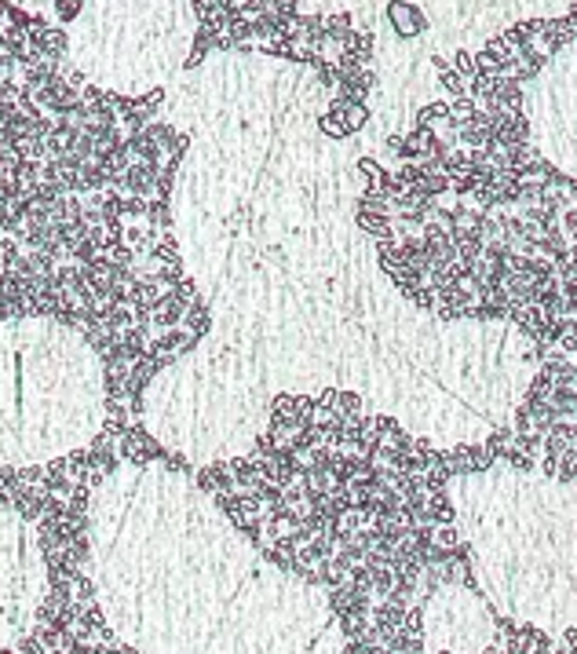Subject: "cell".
<instances>
[{
	"instance_id": "3957f363",
	"label": "cell",
	"mask_w": 577,
	"mask_h": 654,
	"mask_svg": "<svg viewBox=\"0 0 577 654\" xmlns=\"http://www.w3.org/2000/svg\"><path fill=\"white\" fill-rule=\"evenodd\" d=\"M48 596V559L37 526L15 501L0 497V654L33 632Z\"/></svg>"
},
{
	"instance_id": "7a4b0ae2",
	"label": "cell",
	"mask_w": 577,
	"mask_h": 654,
	"mask_svg": "<svg viewBox=\"0 0 577 654\" xmlns=\"http://www.w3.org/2000/svg\"><path fill=\"white\" fill-rule=\"evenodd\" d=\"M446 490L482 600L548 636L577 629V475L489 464Z\"/></svg>"
},
{
	"instance_id": "5b68a950",
	"label": "cell",
	"mask_w": 577,
	"mask_h": 654,
	"mask_svg": "<svg viewBox=\"0 0 577 654\" xmlns=\"http://www.w3.org/2000/svg\"><path fill=\"white\" fill-rule=\"evenodd\" d=\"M420 632L432 650L482 654L497 636V618H494V607L482 600V593L446 585L424 603Z\"/></svg>"
},
{
	"instance_id": "277c9868",
	"label": "cell",
	"mask_w": 577,
	"mask_h": 654,
	"mask_svg": "<svg viewBox=\"0 0 577 654\" xmlns=\"http://www.w3.org/2000/svg\"><path fill=\"white\" fill-rule=\"evenodd\" d=\"M530 139L537 157L577 183V44L552 62L530 92Z\"/></svg>"
},
{
	"instance_id": "6da1fadb",
	"label": "cell",
	"mask_w": 577,
	"mask_h": 654,
	"mask_svg": "<svg viewBox=\"0 0 577 654\" xmlns=\"http://www.w3.org/2000/svg\"><path fill=\"white\" fill-rule=\"evenodd\" d=\"M198 336L66 311L0 314V472L136 450L146 381Z\"/></svg>"
}]
</instances>
